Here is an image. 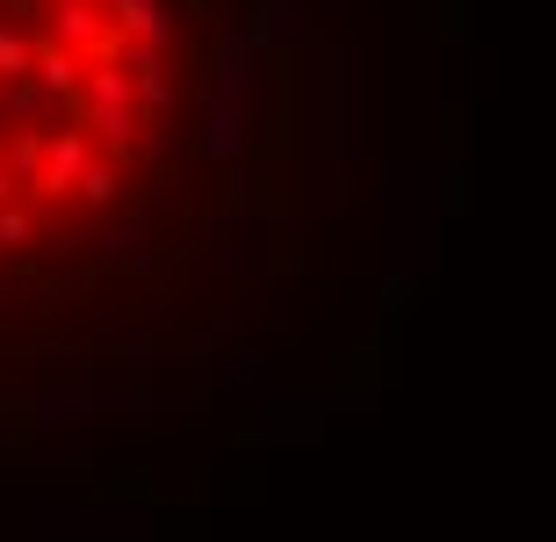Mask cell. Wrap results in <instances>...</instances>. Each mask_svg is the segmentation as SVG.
Segmentation results:
<instances>
[{
    "label": "cell",
    "mask_w": 556,
    "mask_h": 542,
    "mask_svg": "<svg viewBox=\"0 0 556 542\" xmlns=\"http://www.w3.org/2000/svg\"><path fill=\"white\" fill-rule=\"evenodd\" d=\"M87 167H94V138L80 124H59L51 130V146H43V174L22 196H37V203H65V196H80Z\"/></svg>",
    "instance_id": "cell-1"
},
{
    "label": "cell",
    "mask_w": 556,
    "mask_h": 542,
    "mask_svg": "<svg viewBox=\"0 0 556 542\" xmlns=\"http://www.w3.org/2000/svg\"><path fill=\"white\" fill-rule=\"evenodd\" d=\"M43 37L80 51L87 65L94 59H116V22L94 8V0H43Z\"/></svg>",
    "instance_id": "cell-2"
},
{
    "label": "cell",
    "mask_w": 556,
    "mask_h": 542,
    "mask_svg": "<svg viewBox=\"0 0 556 542\" xmlns=\"http://www.w3.org/2000/svg\"><path fill=\"white\" fill-rule=\"evenodd\" d=\"M80 130L87 138H102L109 146V160H130V152L152 138V124H144V109H87L80 116Z\"/></svg>",
    "instance_id": "cell-3"
},
{
    "label": "cell",
    "mask_w": 556,
    "mask_h": 542,
    "mask_svg": "<svg viewBox=\"0 0 556 542\" xmlns=\"http://www.w3.org/2000/svg\"><path fill=\"white\" fill-rule=\"evenodd\" d=\"M116 37L130 43H152V51H166L174 43V15H166V0H116Z\"/></svg>",
    "instance_id": "cell-4"
},
{
    "label": "cell",
    "mask_w": 556,
    "mask_h": 542,
    "mask_svg": "<svg viewBox=\"0 0 556 542\" xmlns=\"http://www.w3.org/2000/svg\"><path fill=\"white\" fill-rule=\"evenodd\" d=\"M87 109H138V80H130L124 59H94L87 65V87H80Z\"/></svg>",
    "instance_id": "cell-5"
},
{
    "label": "cell",
    "mask_w": 556,
    "mask_h": 542,
    "mask_svg": "<svg viewBox=\"0 0 556 542\" xmlns=\"http://www.w3.org/2000/svg\"><path fill=\"white\" fill-rule=\"evenodd\" d=\"M37 73V29L29 22H0V87H15V80H29Z\"/></svg>",
    "instance_id": "cell-6"
},
{
    "label": "cell",
    "mask_w": 556,
    "mask_h": 542,
    "mask_svg": "<svg viewBox=\"0 0 556 542\" xmlns=\"http://www.w3.org/2000/svg\"><path fill=\"white\" fill-rule=\"evenodd\" d=\"M43 146H51V130H37V124H22L15 138H8V167H15V181H22V188L43 174Z\"/></svg>",
    "instance_id": "cell-7"
},
{
    "label": "cell",
    "mask_w": 556,
    "mask_h": 542,
    "mask_svg": "<svg viewBox=\"0 0 556 542\" xmlns=\"http://www.w3.org/2000/svg\"><path fill=\"white\" fill-rule=\"evenodd\" d=\"M116 196H124V160H94V167H87V181H80V203L109 210Z\"/></svg>",
    "instance_id": "cell-8"
},
{
    "label": "cell",
    "mask_w": 556,
    "mask_h": 542,
    "mask_svg": "<svg viewBox=\"0 0 556 542\" xmlns=\"http://www.w3.org/2000/svg\"><path fill=\"white\" fill-rule=\"evenodd\" d=\"M43 109H51V94H43L37 80H15V87H0V116H22V124H29V116H43Z\"/></svg>",
    "instance_id": "cell-9"
},
{
    "label": "cell",
    "mask_w": 556,
    "mask_h": 542,
    "mask_svg": "<svg viewBox=\"0 0 556 542\" xmlns=\"http://www.w3.org/2000/svg\"><path fill=\"white\" fill-rule=\"evenodd\" d=\"M29 239H37V210L8 203V210H0V247H29Z\"/></svg>",
    "instance_id": "cell-10"
},
{
    "label": "cell",
    "mask_w": 556,
    "mask_h": 542,
    "mask_svg": "<svg viewBox=\"0 0 556 542\" xmlns=\"http://www.w3.org/2000/svg\"><path fill=\"white\" fill-rule=\"evenodd\" d=\"M15 196H22V181H15V167H8V146H0V210L15 203Z\"/></svg>",
    "instance_id": "cell-11"
},
{
    "label": "cell",
    "mask_w": 556,
    "mask_h": 542,
    "mask_svg": "<svg viewBox=\"0 0 556 542\" xmlns=\"http://www.w3.org/2000/svg\"><path fill=\"white\" fill-rule=\"evenodd\" d=\"M94 8H102V15H116V0H94Z\"/></svg>",
    "instance_id": "cell-12"
}]
</instances>
